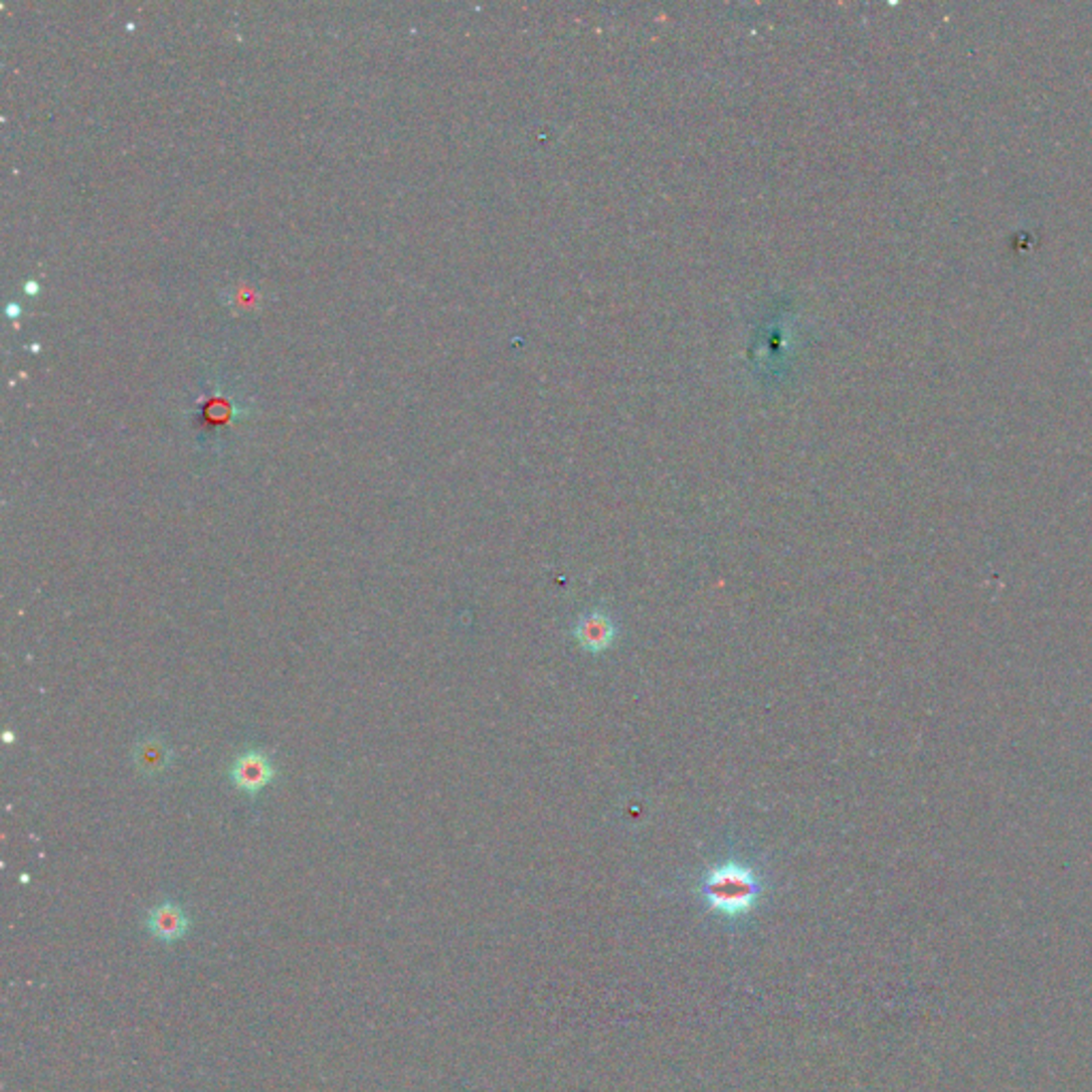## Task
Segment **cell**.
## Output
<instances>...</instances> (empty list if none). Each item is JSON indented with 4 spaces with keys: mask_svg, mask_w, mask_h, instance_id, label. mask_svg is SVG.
Instances as JSON below:
<instances>
[{
    "mask_svg": "<svg viewBox=\"0 0 1092 1092\" xmlns=\"http://www.w3.org/2000/svg\"><path fill=\"white\" fill-rule=\"evenodd\" d=\"M762 883L754 870L739 862H726L708 870L700 883L706 907L726 918L745 916L756 907Z\"/></svg>",
    "mask_w": 1092,
    "mask_h": 1092,
    "instance_id": "obj_1",
    "label": "cell"
},
{
    "mask_svg": "<svg viewBox=\"0 0 1092 1092\" xmlns=\"http://www.w3.org/2000/svg\"><path fill=\"white\" fill-rule=\"evenodd\" d=\"M233 784L248 794H257L273 779V769L268 756L261 751H248L233 764Z\"/></svg>",
    "mask_w": 1092,
    "mask_h": 1092,
    "instance_id": "obj_2",
    "label": "cell"
},
{
    "mask_svg": "<svg viewBox=\"0 0 1092 1092\" xmlns=\"http://www.w3.org/2000/svg\"><path fill=\"white\" fill-rule=\"evenodd\" d=\"M574 637H577V640L581 642L583 648H587V651L602 653L613 644L617 630L609 615L596 611L581 619L577 630H574Z\"/></svg>",
    "mask_w": 1092,
    "mask_h": 1092,
    "instance_id": "obj_3",
    "label": "cell"
},
{
    "mask_svg": "<svg viewBox=\"0 0 1092 1092\" xmlns=\"http://www.w3.org/2000/svg\"><path fill=\"white\" fill-rule=\"evenodd\" d=\"M150 928L152 933L156 937H160L162 941H175L184 937L186 928H188V920L184 916V911L173 905V903H165L160 905L152 911L150 916Z\"/></svg>",
    "mask_w": 1092,
    "mask_h": 1092,
    "instance_id": "obj_4",
    "label": "cell"
},
{
    "mask_svg": "<svg viewBox=\"0 0 1092 1092\" xmlns=\"http://www.w3.org/2000/svg\"><path fill=\"white\" fill-rule=\"evenodd\" d=\"M165 762H167L165 749H162L158 743H145L137 754V764L145 771H158L160 766H165Z\"/></svg>",
    "mask_w": 1092,
    "mask_h": 1092,
    "instance_id": "obj_5",
    "label": "cell"
}]
</instances>
